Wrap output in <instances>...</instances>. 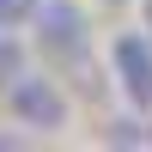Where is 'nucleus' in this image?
<instances>
[{
	"instance_id": "f257e3e1",
	"label": "nucleus",
	"mask_w": 152,
	"mask_h": 152,
	"mask_svg": "<svg viewBox=\"0 0 152 152\" xmlns=\"http://www.w3.org/2000/svg\"><path fill=\"white\" fill-rule=\"evenodd\" d=\"M31 24H37V43H43L61 67H79V61H85L91 24H85V6H79V0H37Z\"/></svg>"
},
{
	"instance_id": "f03ea898",
	"label": "nucleus",
	"mask_w": 152,
	"mask_h": 152,
	"mask_svg": "<svg viewBox=\"0 0 152 152\" xmlns=\"http://www.w3.org/2000/svg\"><path fill=\"white\" fill-rule=\"evenodd\" d=\"M6 110L24 122V128H43V134L67 128V97H61V85L43 79V73H18L12 91H6Z\"/></svg>"
},
{
	"instance_id": "7ed1b4c3",
	"label": "nucleus",
	"mask_w": 152,
	"mask_h": 152,
	"mask_svg": "<svg viewBox=\"0 0 152 152\" xmlns=\"http://www.w3.org/2000/svg\"><path fill=\"white\" fill-rule=\"evenodd\" d=\"M110 61H116V79L128 91V104L152 116V37L146 31H122L110 43Z\"/></svg>"
},
{
	"instance_id": "20e7f679",
	"label": "nucleus",
	"mask_w": 152,
	"mask_h": 152,
	"mask_svg": "<svg viewBox=\"0 0 152 152\" xmlns=\"http://www.w3.org/2000/svg\"><path fill=\"white\" fill-rule=\"evenodd\" d=\"M18 73H24V49L12 43L6 31H0V97L12 91V79H18Z\"/></svg>"
},
{
	"instance_id": "39448f33",
	"label": "nucleus",
	"mask_w": 152,
	"mask_h": 152,
	"mask_svg": "<svg viewBox=\"0 0 152 152\" xmlns=\"http://www.w3.org/2000/svg\"><path fill=\"white\" fill-rule=\"evenodd\" d=\"M31 12H37V0H0V31H18Z\"/></svg>"
},
{
	"instance_id": "423d86ee",
	"label": "nucleus",
	"mask_w": 152,
	"mask_h": 152,
	"mask_svg": "<svg viewBox=\"0 0 152 152\" xmlns=\"http://www.w3.org/2000/svg\"><path fill=\"white\" fill-rule=\"evenodd\" d=\"M146 31H152V0H146Z\"/></svg>"
}]
</instances>
